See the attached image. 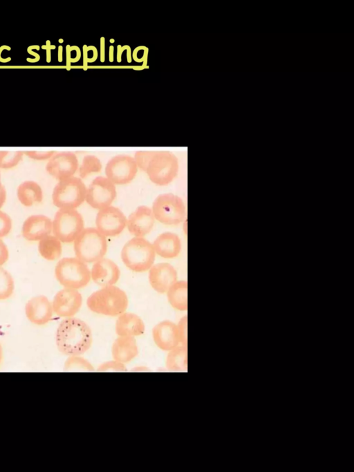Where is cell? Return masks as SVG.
<instances>
[{
    "instance_id": "obj_1",
    "label": "cell",
    "mask_w": 354,
    "mask_h": 472,
    "mask_svg": "<svg viewBox=\"0 0 354 472\" xmlns=\"http://www.w3.org/2000/svg\"><path fill=\"white\" fill-rule=\"evenodd\" d=\"M55 343L58 350L64 355H82L92 346L91 329L82 319L66 318L57 329Z\"/></svg>"
},
{
    "instance_id": "obj_2",
    "label": "cell",
    "mask_w": 354,
    "mask_h": 472,
    "mask_svg": "<svg viewBox=\"0 0 354 472\" xmlns=\"http://www.w3.org/2000/svg\"><path fill=\"white\" fill-rule=\"evenodd\" d=\"M88 309L99 314L116 317L126 311L129 300L126 292L115 285L102 287L87 299Z\"/></svg>"
},
{
    "instance_id": "obj_3",
    "label": "cell",
    "mask_w": 354,
    "mask_h": 472,
    "mask_svg": "<svg viewBox=\"0 0 354 472\" xmlns=\"http://www.w3.org/2000/svg\"><path fill=\"white\" fill-rule=\"evenodd\" d=\"M156 253L151 243L144 237H133L128 240L121 251L124 265L135 272L149 270L154 264Z\"/></svg>"
},
{
    "instance_id": "obj_4",
    "label": "cell",
    "mask_w": 354,
    "mask_h": 472,
    "mask_svg": "<svg viewBox=\"0 0 354 472\" xmlns=\"http://www.w3.org/2000/svg\"><path fill=\"white\" fill-rule=\"evenodd\" d=\"M107 248L106 237L95 227L84 228L73 241L75 257L85 263L104 258Z\"/></svg>"
},
{
    "instance_id": "obj_5",
    "label": "cell",
    "mask_w": 354,
    "mask_h": 472,
    "mask_svg": "<svg viewBox=\"0 0 354 472\" xmlns=\"http://www.w3.org/2000/svg\"><path fill=\"white\" fill-rule=\"evenodd\" d=\"M57 281L64 287L81 289L91 281V270L84 262L77 257L60 259L55 268Z\"/></svg>"
},
{
    "instance_id": "obj_6",
    "label": "cell",
    "mask_w": 354,
    "mask_h": 472,
    "mask_svg": "<svg viewBox=\"0 0 354 472\" xmlns=\"http://www.w3.org/2000/svg\"><path fill=\"white\" fill-rule=\"evenodd\" d=\"M86 187L82 178L72 176L58 181L55 186L52 200L59 209H75L80 206L86 198Z\"/></svg>"
},
{
    "instance_id": "obj_7",
    "label": "cell",
    "mask_w": 354,
    "mask_h": 472,
    "mask_svg": "<svg viewBox=\"0 0 354 472\" xmlns=\"http://www.w3.org/2000/svg\"><path fill=\"white\" fill-rule=\"evenodd\" d=\"M178 160L168 151H154L146 173L150 180L159 186L169 185L178 172Z\"/></svg>"
},
{
    "instance_id": "obj_8",
    "label": "cell",
    "mask_w": 354,
    "mask_h": 472,
    "mask_svg": "<svg viewBox=\"0 0 354 472\" xmlns=\"http://www.w3.org/2000/svg\"><path fill=\"white\" fill-rule=\"evenodd\" d=\"M151 209L155 219L167 225H174L182 223L186 216V208L183 200L172 193L158 195L153 202Z\"/></svg>"
},
{
    "instance_id": "obj_9",
    "label": "cell",
    "mask_w": 354,
    "mask_h": 472,
    "mask_svg": "<svg viewBox=\"0 0 354 472\" xmlns=\"http://www.w3.org/2000/svg\"><path fill=\"white\" fill-rule=\"evenodd\" d=\"M52 223L53 234L65 243L73 242L84 229L83 217L75 209H59Z\"/></svg>"
},
{
    "instance_id": "obj_10",
    "label": "cell",
    "mask_w": 354,
    "mask_h": 472,
    "mask_svg": "<svg viewBox=\"0 0 354 472\" xmlns=\"http://www.w3.org/2000/svg\"><path fill=\"white\" fill-rule=\"evenodd\" d=\"M116 193L114 183L106 176H97L86 188L85 200L91 207L100 210L111 205Z\"/></svg>"
},
{
    "instance_id": "obj_11",
    "label": "cell",
    "mask_w": 354,
    "mask_h": 472,
    "mask_svg": "<svg viewBox=\"0 0 354 472\" xmlns=\"http://www.w3.org/2000/svg\"><path fill=\"white\" fill-rule=\"evenodd\" d=\"M138 167L133 158L118 155L110 159L105 167L106 177L115 185H125L133 180Z\"/></svg>"
},
{
    "instance_id": "obj_12",
    "label": "cell",
    "mask_w": 354,
    "mask_h": 472,
    "mask_svg": "<svg viewBox=\"0 0 354 472\" xmlns=\"http://www.w3.org/2000/svg\"><path fill=\"white\" fill-rule=\"evenodd\" d=\"M127 225V217L118 207L110 205L98 210L95 228L105 237L120 234Z\"/></svg>"
},
{
    "instance_id": "obj_13",
    "label": "cell",
    "mask_w": 354,
    "mask_h": 472,
    "mask_svg": "<svg viewBox=\"0 0 354 472\" xmlns=\"http://www.w3.org/2000/svg\"><path fill=\"white\" fill-rule=\"evenodd\" d=\"M82 305V296L79 291L67 287L57 292L52 302L53 312L63 318L73 317Z\"/></svg>"
},
{
    "instance_id": "obj_14",
    "label": "cell",
    "mask_w": 354,
    "mask_h": 472,
    "mask_svg": "<svg viewBox=\"0 0 354 472\" xmlns=\"http://www.w3.org/2000/svg\"><path fill=\"white\" fill-rule=\"evenodd\" d=\"M177 281V271L168 263L153 264L149 270V283L151 287L158 293H166Z\"/></svg>"
},
{
    "instance_id": "obj_15",
    "label": "cell",
    "mask_w": 354,
    "mask_h": 472,
    "mask_svg": "<svg viewBox=\"0 0 354 472\" xmlns=\"http://www.w3.org/2000/svg\"><path fill=\"white\" fill-rule=\"evenodd\" d=\"M155 220L152 209L141 205L127 218L126 227L134 237H144L152 230Z\"/></svg>"
},
{
    "instance_id": "obj_16",
    "label": "cell",
    "mask_w": 354,
    "mask_h": 472,
    "mask_svg": "<svg viewBox=\"0 0 354 472\" xmlns=\"http://www.w3.org/2000/svg\"><path fill=\"white\" fill-rule=\"evenodd\" d=\"M79 168L78 160L72 153H62L53 157L46 171L58 181L74 176Z\"/></svg>"
},
{
    "instance_id": "obj_17",
    "label": "cell",
    "mask_w": 354,
    "mask_h": 472,
    "mask_svg": "<svg viewBox=\"0 0 354 472\" xmlns=\"http://www.w3.org/2000/svg\"><path fill=\"white\" fill-rule=\"evenodd\" d=\"M120 277V270L112 260L102 258L95 263L91 270V279L101 287L115 285Z\"/></svg>"
},
{
    "instance_id": "obj_18",
    "label": "cell",
    "mask_w": 354,
    "mask_h": 472,
    "mask_svg": "<svg viewBox=\"0 0 354 472\" xmlns=\"http://www.w3.org/2000/svg\"><path fill=\"white\" fill-rule=\"evenodd\" d=\"M152 338L156 346L163 351H169L180 345L177 325L165 320L152 329Z\"/></svg>"
},
{
    "instance_id": "obj_19",
    "label": "cell",
    "mask_w": 354,
    "mask_h": 472,
    "mask_svg": "<svg viewBox=\"0 0 354 472\" xmlns=\"http://www.w3.org/2000/svg\"><path fill=\"white\" fill-rule=\"evenodd\" d=\"M25 313L27 319L32 323L37 325H45L53 317L52 303L45 296H35L27 302Z\"/></svg>"
},
{
    "instance_id": "obj_20",
    "label": "cell",
    "mask_w": 354,
    "mask_h": 472,
    "mask_svg": "<svg viewBox=\"0 0 354 472\" xmlns=\"http://www.w3.org/2000/svg\"><path fill=\"white\" fill-rule=\"evenodd\" d=\"M52 220L44 215H32L24 222L21 227L23 237L29 241H39L52 233Z\"/></svg>"
},
{
    "instance_id": "obj_21",
    "label": "cell",
    "mask_w": 354,
    "mask_h": 472,
    "mask_svg": "<svg viewBox=\"0 0 354 472\" xmlns=\"http://www.w3.org/2000/svg\"><path fill=\"white\" fill-rule=\"evenodd\" d=\"M156 254L163 258H174L181 251V240L175 233L166 232L156 237L152 243Z\"/></svg>"
},
{
    "instance_id": "obj_22",
    "label": "cell",
    "mask_w": 354,
    "mask_h": 472,
    "mask_svg": "<svg viewBox=\"0 0 354 472\" xmlns=\"http://www.w3.org/2000/svg\"><path fill=\"white\" fill-rule=\"evenodd\" d=\"M115 330L118 336L136 337L145 332V325L138 315L124 312L118 316Z\"/></svg>"
},
{
    "instance_id": "obj_23",
    "label": "cell",
    "mask_w": 354,
    "mask_h": 472,
    "mask_svg": "<svg viewBox=\"0 0 354 472\" xmlns=\"http://www.w3.org/2000/svg\"><path fill=\"white\" fill-rule=\"evenodd\" d=\"M138 354V347L135 337L118 336L112 344L113 359L127 364L135 359Z\"/></svg>"
},
{
    "instance_id": "obj_24",
    "label": "cell",
    "mask_w": 354,
    "mask_h": 472,
    "mask_svg": "<svg viewBox=\"0 0 354 472\" xmlns=\"http://www.w3.org/2000/svg\"><path fill=\"white\" fill-rule=\"evenodd\" d=\"M17 196L21 205L30 207L43 200V191L40 185L32 180L21 183L17 189Z\"/></svg>"
},
{
    "instance_id": "obj_25",
    "label": "cell",
    "mask_w": 354,
    "mask_h": 472,
    "mask_svg": "<svg viewBox=\"0 0 354 472\" xmlns=\"http://www.w3.org/2000/svg\"><path fill=\"white\" fill-rule=\"evenodd\" d=\"M167 297L171 307L179 311L187 310V282L177 281L167 290Z\"/></svg>"
},
{
    "instance_id": "obj_26",
    "label": "cell",
    "mask_w": 354,
    "mask_h": 472,
    "mask_svg": "<svg viewBox=\"0 0 354 472\" xmlns=\"http://www.w3.org/2000/svg\"><path fill=\"white\" fill-rule=\"evenodd\" d=\"M165 366L172 372H186L187 369V347L178 345L168 351Z\"/></svg>"
},
{
    "instance_id": "obj_27",
    "label": "cell",
    "mask_w": 354,
    "mask_h": 472,
    "mask_svg": "<svg viewBox=\"0 0 354 472\" xmlns=\"http://www.w3.org/2000/svg\"><path fill=\"white\" fill-rule=\"evenodd\" d=\"M38 251L46 260H57L62 253V242L54 235H48L39 241Z\"/></svg>"
},
{
    "instance_id": "obj_28",
    "label": "cell",
    "mask_w": 354,
    "mask_h": 472,
    "mask_svg": "<svg viewBox=\"0 0 354 472\" xmlns=\"http://www.w3.org/2000/svg\"><path fill=\"white\" fill-rule=\"evenodd\" d=\"M94 369L91 363L81 355L68 356L64 364L66 372H93Z\"/></svg>"
},
{
    "instance_id": "obj_29",
    "label": "cell",
    "mask_w": 354,
    "mask_h": 472,
    "mask_svg": "<svg viewBox=\"0 0 354 472\" xmlns=\"http://www.w3.org/2000/svg\"><path fill=\"white\" fill-rule=\"evenodd\" d=\"M78 169L80 178H84L91 173L100 172L102 169V164L98 158L88 155L84 158Z\"/></svg>"
},
{
    "instance_id": "obj_30",
    "label": "cell",
    "mask_w": 354,
    "mask_h": 472,
    "mask_svg": "<svg viewBox=\"0 0 354 472\" xmlns=\"http://www.w3.org/2000/svg\"><path fill=\"white\" fill-rule=\"evenodd\" d=\"M15 289V284L11 274L0 266V301L10 298Z\"/></svg>"
},
{
    "instance_id": "obj_31",
    "label": "cell",
    "mask_w": 354,
    "mask_h": 472,
    "mask_svg": "<svg viewBox=\"0 0 354 472\" xmlns=\"http://www.w3.org/2000/svg\"><path fill=\"white\" fill-rule=\"evenodd\" d=\"M20 153L0 152V169H10L15 167L21 160Z\"/></svg>"
},
{
    "instance_id": "obj_32",
    "label": "cell",
    "mask_w": 354,
    "mask_h": 472,
    "mask_svg": "<svg viewBox=\"0 0 354 472\" xmlns=\"http://www.w3.org/2000/svg\"><path fill=\"white\" fill-rule=\"evenodd\" d=\"M154 153V151H138L134 155V160L138 169L146 171L148 164Z\"/></svg>"
},
{
    "instance_id": "obj_33",
    "label": "cell",
    "mask_w": 354,
    "mask_h": 472,
    "mask_svg": "<svg viewBox=\"0 0 354 472\" xmlns=\"http://www.w3.org/2000/svg\"><path fill=\"white\" fill-rule=\"evenodd\" d=\"M97 372H126L127 368L124 364L118 361L115 359L105 361L101 364L97 368Z\"/></svg>"
},
{
    "instance_id": "obj_34",
    "label": "cell",
    "mask_w": 354,
    "mask_h": 472,
    "mask_svg": "<svg viewBox=\"0 0 354 472\" xmlns=\"http://www.w3.org/2000/svg\"><path fill=\"white\" fill-rule=\"evenodd\" d=\"M12 227V219L8 214L0 210V238L6 236Z\"/></svg>"
},
{
    "instance_id": "obj_35",
    "label": "cell",
    "mask_w": 354,
    "mask_h": 472,
    "mask_svg": "<svg viewBox=\"0 0 354 472\" xmlns=\"http://www.w3.org/2000/svg\"><path fill=\"white\" fill-rule=\"evenodd\" d=\"M176 325L180 345L187 346V316L183 317Z\"/></svg>"
},
{
    "instance_id": "obj_36",
    "label": "cell",
    "mask_w": 354,
    "mask_h": 472,
    "mask_svg": "<svg viewBox=\"0 0 354 472\" xmlns=\"http://www.w3.org/2000/svg\"><path fill=\"white\" fill-rule=\"evenodd\" d=\"M9 257V252L7 245L0 238V266L6 263Z\"/></svg>"
},
{
    "instance_id": "obj_37",
    "label": "cell",
    "mask_w": 354,
    "mask_h": 472,
    "mask_svg": "<svg viewBox=\"0 0 354 472\" xmlns=\"http://www.w3.org/2000/svg\"><path fill=\"white\" fill-rule=\"evenodd\" d=\"M6 200V190L2 185L0 187V209L3 207Z\"/></svg>"
},
{
    "instance_id": "obj_38",
    "label": "cell",
    "mask_w": 354,
    "mask_h": 472,
    "mask_svg": "<svg viewBox=\"0 0 354 472\" xmlns=\"http://www.w3.org/2000/svg\"><path fill=\"white\" fill-rule=\"evenodd\" d=\"M50 156V153H47L44 154H37V153H32L30 154V157L32 158L37 159V160H43V159H46Z\"/></svg>"
},
{
    "instance_id": "obj_39",
    "label": "cell",
    "mask_w": 354,
    "mask_h": 472,
    "mask_svg": "<svg viewBox=\"0 0 354 472\" xmlns=\"http://www.w3.org/2000/svg\"><path fill=\"white\" fill-rule=\"evenodd\" d=\"M6 46H2L1 47H0V57H1V51L4 49L3 48H5ZM10 59H11L10 57H8V58H7V59H2V58L1 57L0 62H7L10 61Z\"/></svg>"
},
{
    "instance_id": "obj_40",
    "label": "cell",
    "mask_w": 354,
    "mask_h": 472,
    "mask_svg": "<svg viewBox=\"0 0 354 472\" xmlns=\"http://www.w3.org/2000/svg\"><path fill=\"white\" fill-rule=\"evenodd\" d=\"M2 360H3V348H2V346L0 343V365L2 362Z\"/></svg>"
},
{
    "instance_id": "obj_41",
    "label": "cell",
    "mask_w": 354,
    "mask_h": 472,
    "mask_svg": "<svg viewBox=\"0 0 354 472\" xmlns=\"http://www.w3.org/2000/svg\"><path fill=\"white\" fill-rule=\"evenodd\" d=\"M62 47L59 46V62H62Z\"/></svg>"
},
{
    "instance_id": "obj_42",
    "label": "cell",
    "mask_w": 354,
    "mask_h": 472,
    "mask_svg": "<svg viewBox=\"0 0 354 472\" xmlns=\"http://www.w3.org/2000/svg\"><path fill=\"white\" fill-rule=\"evenodd\" d=\"M1 186H2V184H1V173H0V187H1Z\"/></svg>"
}]
</instances>
